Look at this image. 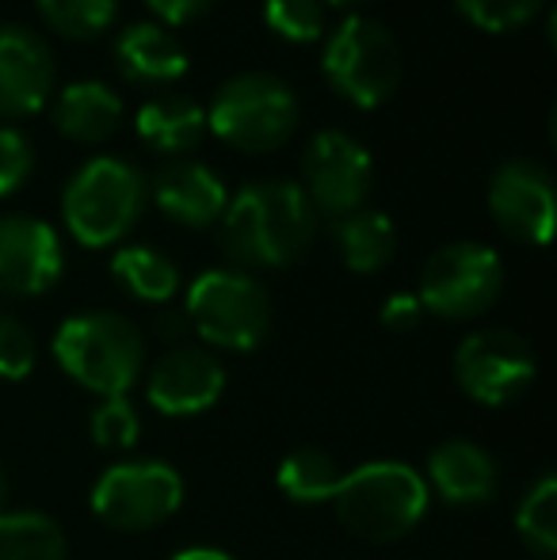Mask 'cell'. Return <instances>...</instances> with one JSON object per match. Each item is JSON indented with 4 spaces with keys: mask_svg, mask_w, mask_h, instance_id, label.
<instances>
[{
    "mask_svg": "<svg viewBox=\"0 0 557 560\" xmlns=\"http://www.w3.org/2000/svg\"><path fill=\"white\" fill-rule=\"evenodd\" d=\"M489 214L520 244H550L557 218V187L543 161L515 156L489 179Z\"/></svg>",
    "mask_w": 557,
    "mask_h": 560,
    "instance_id": "obj_12",
    "label": "cell"
},
{
    "mask_svg": "<svg viewBox=\"0 0 557 560\" xmlns=\"http://www.w3.org/2000/svg\"><path fill=\"white\" fill-rule=\"evenodd\" d=\"M38 347L35 336L27 332V325H20L15 317L0 313V377L8 382H23V377L35 370Z\"/></svg>",
    "mask_w": 557,
    "mask_h": 560,
    "instance_id": "obj_30",
    "label": "cell"
},
{
    "mask_svg": "<svg viewBox=\"0 0 557 560\" xmlns=\"http://www.w3.org/2000/svg\"><path fill=\"white\" fill-rule=\"evenodd\" d=\"M89 428H92V439H96V446L130 450V446L138 443L141 420H138L135 405H130L127 397H104V405L92 412Z\"/></svg>",
    "mask_w": 557,
    "mask_h": 560,
    "instance_id": "obj_29",
    "label": "cell"
},
{
    "mask_svg": "<svg viewBox=\"0 0 557 560\" xmlns=\"http://www.w3.org/2000/svg\"><path fill=\"white\" fill-rule=\"evenodd\" d=\"M336 248L348 271L379 275L397 256V229L382 210H356L336 222Z\"/></svg>",
    "mask_w": 557,
    "mask_h": 560,
    "instance_id": "obj_21",
    "label": "cell"
},
{
    "mask_svg": "<svg viewBox=\"0 0 557 560\" xmlns=\"http://www.w3.org/2000/svg\"><path fill=\"white\" fill-rule=\"evenodd\" d=\"M135 130L153 153L184 161L207 138V107L187 96H156L138 107Z\"/></svg>",
    "mask_w": 557,
    "mask_h": 560,
    "instance_id": "obj_20",
    "label": "cell"
},
{
    "mask_svg": "<svg viewBox=\"0 0 557 560\" xmlns=\"http://www.w3.org/2000/svg\"><path fill=\"white\" fill-rule=\"evenodd\" d=\"M31 168H35V149H31L27 133L0 122V199L20 191L27 184Z\"/></svg>",
    "mask_w": 557,
    "mask_h": 560,
    "instance_id": "obj_31",
    "label": "cell"
},
{
    "mask_svg": "<svg viewBox=\"0 0 557 560\" xmlns=\"http://www.w3.org/2000/svg\"><path fill=\"white\" fill-rule=\"evenodd\" d=\"M466 23H474L477 31L489 35H508L520 31L523 23H531L546 8V0H454Z\"/></svg>",
    "mask_w": 557,
    "mask_h": 560,
    "instance_id": "obj_28",
    "label": "cell"
},
{
    "mask_svg": "<svg viewBox=\"0 0 557 560\" xmlns=\"http://www.w3.org/2000/svg\"><path fill=\"white\" fill-rule=\"evenodd\" d=\"M325 8H340V12H351V8H363L371 4V0H321Z\"/></svg>",
    "mask_w": 557,
    "mask_h": 560,
    "instance_id": "obj_36",
    "label": "cell"
},
{
    "mask_svg": "<svg viewBox=\"0 0 557 560\" xmlns=\"http://www.w3.org/2000/svg\"><path fill=\"white\" fill-rule=\"evenodd\" d=\"M54 50L38 31L0 23V118H27L46 107L54 92Z\"/></svg>",
    "mask_w": 557,
    "mask_h": 560,
    "instance_id": "obj_15",
    "label": "cell"
},
{
    "mask_svg": "<svg viewBox=\"0 0 557 560\" xmlns=\"http://www.w3.org/2000/svg\"><path fill=\"white\" fill-rule=\"evenodd\" d=\"M54 126L69 141L100 145L123 126V96L104 81H73L54 96Z\"/></svg>",
    "mask_w": 557,
    "mask_h": 560,
    "instance_id": "obj_19",
    "label": "cell"
},
{
    "mask_svg": "<svg viewBox=\"0 0 557 560\" xmlns=\"http://www.w3.org/2000/svg\"><path fill=\"white\" fill-rule=\"evenodd\" d=\"M317 214L348 218L367 207L374 191V161L351 133L317 130L302 153V184H298Z\"/></svg>",
    "mask_w": 557,
    "mask_h": 560,
    "instance_id": "obj_11",
    "label": "cell"
},
{
    "mask_svg": "<svg viewBox=\"0 0 557 560\" xmlns=\"http://www.w3.org/2000/svg\"><path fill=\"white\" fill-rule=\"evenodd\" d=\"M515 530L527 541V549L543 560H554L557 553V477L546 472V477L535 480L527 495L515 508Z\"/></svg>",
    "mask_w": 557,
    "mask_h": 560,
    "instance_id": "obj_26",
    "label": "cell"
},
{
    "mask_svg": "<svg viewBox=\"0 0 557 560\" xmlns=\"http://www.w3.org/2000/svg\"><path fill=\"white\" fill-rule=\"evenodd\" d=\"M184 317L202 343L256 351L271 332V298L248 271L210 267L187 287Z\"/></svg>",
    "mask_w": 557,
    "mask_h": 560,
    "instance_id": "obj_6",
    "label": "cell"
},
{
    "mask_svg": "<svg viewBox=\"0 0 557 560\" xmlns=\"http://www.w3.org/2000/svg\"><path fill=\"white\" fill-rule=\"evenodd\" d=\"M538 359L527 336L512 328L469 332L454 351V382L469 400L485 408H504L535 385Z\"/></svg>",
    "mask_w": 557,
    "mask_h": 560,
    "instance_id": "obj_9",
    "label": "cell"
},
{
    "mask_svg": "<svg viewBox=\"0 0 557 560\" xmlns=\"http://www.w3.org/2000/svg\"><path fill=\"white\" fill-rule=\"evenodd\" d=\"M149 202V184L127 156H92L69 176L61 195V218L77 244L112 248L138 225Z\"/></svg>",
    "mask_w": 557,
    "mask_h": 560,
    "instance_id": "obj_2",
    "label": "cell"
},
{
    "mask_svg": "<svg viewBox=\"0 0 557 560\" xmlns=\"http://www.w3.org/2000/svg\"><path fill=\"white\" fill-rule=\"evenodd\" d=\"M4 503H8V477H4V469H0V515H4Z\"/></svg>",
    "mask_w": 557,
    "mask_h": 560,
    "instance_id": "obj_37",
    "label": "cell"
},
{
    "mask_svg": "<svg viewBox=\"0 0 557 560\" xmlns=\"http://www.w3.org/2000/svg\"><path fill=\"white\" fill-rule=\"evenodd\" d=\"M149 12L161 20V27H184V23H195L199 15H207L214 8V0H146Z\"/></svg>",
    "mask_w": 557,
    "mask_h": 560,
    "instance_id": "obj_33",
    "label": "cell"
},
{
    "mask_svg": "<svg viewBox=\"0 0 557 560\" xmlns=\"http://www.w3.org/2000/svg\"><path fill=\"white\" fill-rule=\"evenodd\" d=\"M172 560H233L230 553H222V549H210V546H195V549H179Z\"/></svg>",
    "mask_w": 557,
    "mask_h": 560,
    "instance_id": "obj_35",
    "label": "cell"
},
{
    "mask_svg": "<svg viewBox=\"0 0 557 560\" xmlns=\"http://www.w3.org/2000/svg\"><path fill=\"white\" fill-rule=\"evenodd\" d=\"M225 393V366L214 351L195 343L169 347L149 366L146 397L161 416H199Z\"/></svg>",
    "mask_w": 557,
    "mask_h": 560,
    "instance_id": "obj_13",
    "label": "cell"
},
{
    "mask_svg": "<svg viewBox=\"0 0 557 560\" xmlns=\"http://www.w3.org/2000/svg\"><path fill=\"white\" fill-rule=\"evenodd\" d=\"M340 477L344 472L333 454H325V450H317V446H302L279 462L276 485H279V492L294 503H333Z\"/></svg>",
    "mask_w": 557,
    "mask_h": 560,
    "instance_id": "obj_23",
    "label": "cell"
},
{
    "mask_svg": "<svg viewBox=\"0 0 557 560\" xmlns=\"http://www.w3.org/2000/svg\"><path fill=\"white\" fill-rule=\"evenodd\" d=\"M504 290V264L489 244L454 241L428 256L420 271V305L443 320L481 317Z\"/></svg>",
    "mask_w": 557,
    "mask_h": 560,
    "instance_id": "obj_8",
    "label": "cell"
},
{
    "mask_svg": "<svg viewBox=\"0 0 557 560\" xmlns=\"http://www.w3.org/2000/svg\"><path fill=\"white\" fill-rule=\"evenodd\" d=\"M379 320H382V328H390V332H397V336L417 332L420 320H423L420 298L405 294V290H402V294H390L386 302H382V310H379Z\"/></svg>",
    "mask_w": 557,
    "mask_h": 560,
    "instance_id": "obj_32",
    "label": "cell"
},
{
    "mask_svg": "<svg viewBox=\"0 0 557 560\" xmlns=\"http://www.w3.org/2000/svg\"><path fill=\"white\" fill-rule=\"evenodd\" d=\"M112 279L119 282L127 294H135L138 302L164 305V302H172L179 290V267L172 264L164 252L149 248V244H127V248L115 252Z\"/></svg>",
    "mask_w": 557,
    "mask_h": 560,
    "instance_id": "obj_22",
    "label": "cell"
},
{
    "mask_svg": "<svg viewBox=\"0 0 557 560\" xmlns=\"http://www.w3.org/2000/svg\"><path fill=\"white\" fill-rule=\"evenodd\" d=\"M264 23L282 43H317L325 35V4L321 0H264Z\"/></svg>",
    "mask_w": 557,
    "mask_h": 560,
    "instance_id": "obj_27",
    "label": "cell"
},
{
    "mask_svg": "<svg viewBox=\"0 0 557 560\" xmlns=\"http://www.w3.org/2000/svg\"><path fill=\"white\" fill-rule=\"evenodd\" d=\"M54 359L100 397H127L146 370V339L123 313H77L54 332Z\"/></svg>",
    "mask_w": 557,
    "mask_h": 560,
    "instance_id": "obj_4",
    "label": "cell"
},
{
    "mask_svg": "<svg viewBox=\"0 0 557 560\" xmlns=\"http://www.w3.org/2000/svg\"><path fill=\"white\" fill-rule=\"evenodd\" d=\"M119 4L123 0H35L46 27L58 31L61 38H73V43H89V38L104 35L119 20Z\"/></svg>",
    "mask_w": 557,
    "mask_h": 560,
    "instance_id": "obj_25",
    "label": "cell"
},
{
    "mask_svg": "<svg viewBox=\"0 0 557 560\" xmlns=\"http://www.w3.org/2000/svg\"><path fill=\"white\" fill-rule=\"evenodd\" d=\"M500 477L497 462L489 450L466 439H454L431 450L428 457V488H436L439 500L454 503V508H477V503L492 500Z\"/></svg>",
    "mask_w": 557,
    "mask_h": 560,
    "instance_id": "obj_18",
    "label": "cell"
},
{
    "mask_svg": "<svg viewBox=\"0 0 557 560\" xmlns=\"http://www.w3.org/2000/svg\"><path fill=\"white\" fill-rule=\"evenodd\" d=\"M0 560H66V534L50 515L4 511L0 515Z\"/></svg>",
    "mask_w": 557,
    "mask_h": 560,
    "instance_id": "obj_24",
    "label": "cell"
},
{
    "mask_svg": "<svg viewBox=\"0 0 557 560\" xmlns=\"http://www.w3.org/2000/svg\"><path fill=\"white\" fill-rule=\"evenodd\" d=\"M187 332H192V325H187L184 310H164L161 317H156V336H161V343L179 347Z\"/></svg>",
    "mask_w": 557,
    "mask_h": 560,
    "instance_id": "obj_34",
    "label": "cell"
},
{
    "mask_svg": "<svg viewBox=\"0 0 557 560\" xmlns=\"http://www.w3.org/2000/svg\"><path fill=\"white\" fill-rule=\"evenodd\" d=\"M149 195L164 218H172L184 229H210L222 222L225 207H230V191H225L222 176L192 156L164 164L149 184Z\"/></svg>",
    "mask_w": 557,
    "mask_h": 560,
    "instance_id": "obj_16",
    "label": "cell"
},
{
    "mask_svg": "<svg viewBox=\"0 0 557 560\" xmlns=\"http://www.w3.org/2000/svg\"><path fill=\"white\" fill-rule=\"evenodd\" d=\"M431 488L405 462H367L344 472L333 495V511L344 530L363 541H397L428 515Z\"/></svg>",
    "mask_w": 557,
    "mask_h": 560,
    "instance_id": "obj_3",
    "label": "cell"
},
{
    "mask_svg": "<svg viewBox=\"0 0 557 560\" xmlns=\"http://www.w3.org/2000/svg\"><path fill=\"white\" fill-rule=\"evenodd\" d=\"M298 96L276 73H237L214 92L207 107V133L237 153H271L298 130Z\"/></svg>",
    "mask_w": 557,
    "mask_h": 560,
    "instance_id": "obj_5",
    "label": "cell"
},
{
    "mask_svg": "<svg viewBox=\"0 0 557 560\" xmlns=\"http://www.w3.org/2000/svg\"><path fill=\"white\" fill-rule=\"evenodd\" d=\"M321 73L336 96L356 107H382L402 84V50L397 38L371 15H344L325 38Z\"/></svg>",
    "mask_w": 557,
    "mask_h": 560,
    "instance_id": "obj_7",
    "label": "cell"
},
{
    "mask_svg": "<svg viewBox=\"0 0 557 560\" xmlns=\"http://www.w3.org/2000/svg\"><path fill=\"white\" fill-rule=\"evenodd\" d=\"M115 66L130 84L164 89V84L184 81L187 69H192V58H187L184 43L169 27H161L153 20H138L127 23L119 31V38H115Z\"/></svg>",
    "mask_w": 557,
    "mask_h": 560,
    "instance_id": "obj_17",
    "label": "cell"
},
{
    "mask_svg": "<svg viewBox=\"0 0 557 560\" xmlns=\"http://www.w3.org/2000/svg\"><path fill=\"white\" fill-rule=\"evenodd\" d=\"M66 252L54 225L27 214L0 218V294L38 298L58 287Z\"/></svg>",
    "mask_w": 557,
    "mask_h": 560,
    "instance_id": "obj_14",
    "label": "cell"
},
{
    "mask_svg": "<svg viewBox=\"0 0 557 560\" xmlns=\"http://www.w3.org/2000/svg\"><path fill=\"white\" fill-rule=\"evenodd\" d=\"M317 236V210L294 179L245 184L222 214V248L237 267L279 271L305 256Z\"/></svg>",
    "mask_w": 557,
    "mask_h": 560,
    "instance_id": "obj_1",
    "label": "cell"
},
{
    "mask_svg": "<svg viewBox=\"0 0 557 560\" xmlns=\"http://www.w3.org/2000/svg\"><path fill=\"white\" fill-rule=\"evenodd\" d=\"M184 503V477L169 462H119L92 485V511L115 530H153Z\"/></svg>",
    "mask_w": 557,
    "mask_h": 560,
    "instance_id": "obj_10",
    "label": "cell"
}]
</instances>
